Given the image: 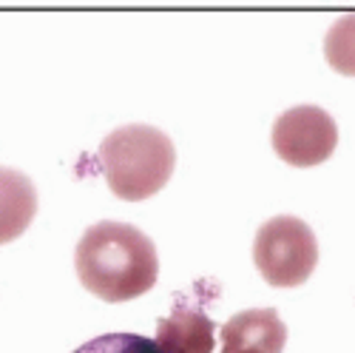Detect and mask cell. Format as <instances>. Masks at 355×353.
<instances>
[{
  "mask_svg": "<svg viewBox=\"0 0 355 353\" xmlns=\"http://www.w3.org/2000/svg\"><path fill=\"white\" fill-rule=\"evenodd\" d=\"M74 268L83 288L103 302H128L157 285L159 254L139 228L105 220L85 228L74 251Z\"/></svg>",
  "mask_w": 355,
  "mask_h": 353,
  "instance_id": "1",
  "label": "cell"
},
{
  "mask_svg": "<svg viewBox=\"0 0 355 353\" xmlns=\"http://www.w3.org/2000/svg\"><path fill=\"white\" fill-rule=\"evenodd\" d=\"M100 165L108 188L128 202L154 197L176 168L173 140L145 123L114 129L100 142Z\"/></svg>",
  "mask_w": 355,
  "mask_h": 353,
  "instance_id": "2",
  "label": "cell"
},
{
  "mask_svg": "<svg viewBox=\"0 0 355 353\" xmlns=\"http://www.w3.org/2000/svg\"><path fill=\"white\" fill-rule=\"evenodd\" d=\"M253 262L273 288L304 285L318 265V240L304 220L290 214L273 217L256 233Z\"/></svg>",
  "mask_w": 355,
  "mask_h": 353,
  "instance_id": "3",
  "label": "cell"
},
{
  "mask_svg": "<svg viewBox=\"0 0 355 353\" xmlns=\"http://www.w3.org/2000/svg\"><path fill=\"white\" fill-rule=\"evenodd\" d=\"M273 151L295 168H310L330 160L338 145V126L321 106H295L279 114L270 131Z\"/></svg>",
  "mask_w": 355,
  "mask_h": 353,
  "instance_id": "4",
  "label": "cell"
},
{
  "mask_svg": "<svg viewBox=\"0 0 355 353\" xmlns=\"http://www.w3.org/2000/svg\"><path fill=\"white\" fill-rule=\"evenodd\" d=\"M287 325L273 308H253L230 316L222 328V353H282Z\"/></svg>",
  "mask_w": 355,
  "mask_h": 353,
  "instance_id": "5",
  "label": "cell"
},
{
  "mask_svg": "<svg viewBox=\"0 0 355 353\" xmlns=\"http://www.w3.org/2000/svg\"><path fill=\"white\" fill-rule=\"evenodd\" d=\"M216 322L199 311L176 305V311L157 322V347L162 353H214Z\"/></svg>",
  "mask_w": 355,
  "mask_h": 353,
  "instance_id": "6",
  "label": "cell"
},
{
  "mask_svg": "<svg viewBox=\"0 0 355 353\" xmlns=\"http://www.w3.org/2000/svg\"><path fill=\"white\" fill-rule=\"evenodd\" d=\"M37 214V188L23 171L0 168V245L17 240Z\"/></svg>",
  "mask_w": 355,
  "mask_h": 353,
  "instance_id": "7",
  "label": "cell"
},
{
  "mask_svg": "<svg viewBox=\"0 0 355 353\" xmlns=\"http://www.w3.org/2000/svg\"><path fill=\"white\" fill-rule=\"evenodd\" d=\"M324 57L338 74L355 77V12L338 17L324 35Z\"/></svg>",
  "mask_w": 355,
  "mask_h": 353,
  "instance_id": "8",
  "label": "cell"
},
{
  "mask_svg": "<svg viewBox=\"0 0 355 353\" xmlns=\"http://www.w3.org/2000/svg\"><path fill=\"white\" fill-rule=\"evenodd\" d=\"M74 353H162V350L157 347V342L139 334H105L80 345Z\"/></svg>",
  "mask_w": 355,
  "mask_h": 353,
  "instance_id": "9",
  "label": "cell"
}]
</instances>
